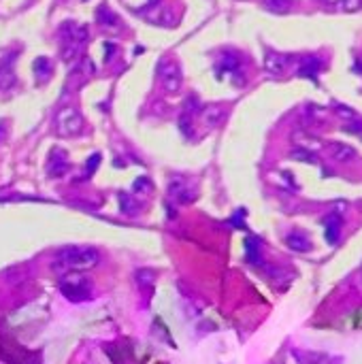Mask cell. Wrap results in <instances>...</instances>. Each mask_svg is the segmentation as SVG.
I'll return each mask as SVG.
<instances>
[{
	"instance_id": "obj_1",
	"label": "cell",
	"mask_w": 362,
	"mask_h": 364,
	"mask_svg": "<svg viewBox=\"0 0 362 364\" xmlns=\"http://www.w3.org/2000/svg\"><path fill=\"white\" fill-rule=\"evenodd\" d=\"M100 262V251L90 245H68L56 253V266L62 271H90Z\"/></svg>"
},
{
	"instance_id": "obj_2",
	"label": "cell",
	"mask_w": 362,
	"mask_h": 364,
	"mask_svg": "<svg viewBox=\"0 0 362 364\" xmlns=\"http://www.w3.org/2000/svg\"><path fill=\"white\" fill-rule=\"evenodd\" d=\"M56 128L62 137H75L83 128V117L77 109L64 107L62 111H58V115H56Z\"/></svg>"
},
{
	"instance_id": "obj_3",
	"label": "cell",
	"mask_w": 362,
	"mask_h": 364,
	"mask_svg": "<svg viewBox=\"0 0 362 364\" xmlns=\"http://www.w3.org/2000/svg\"><path fill=\"white\" fill-rule=\"evenodd\" d=\"M158 75H160V81L166 92H179L181 88V81H184V77H181V68L171 62V60H162L160 66H158Z\"/></svg>"
},
{
	"instance_id": "obj_4",
	"label": "cell",
	"mask_w": 362,
	"mask_h": 364,
	"mask_svg": "<svg viewBox=\"0 0 362 364\" xmlns=\"http://www.w3.org/2000/svg\"><path fill=\"white\" fill-rule=\"evenodd\" d=\"M290 56L286 54H279V51H269L267 58H264V70L269 72L271 77H281L283 72L288 70L290 66Z\"/></svg>"
},
{
	"instance_id": "obj_5",
	"label": "cell",
	"mask_w": 362,
	"mask_h": 364,
	"mask_svg": "<svg viewBox=\"0 0 362 364\" xmlns=\"http://www.w3.org/2000/svg\"><path fill=\"white\" fill-rule=\"evenodd\" d=\"M224 115H226V109L217 102H209V105L200 107V119H202V124L209 128H215L224 119Z\"/></svg>"
},
{
	"instance_id": "obj_6",
	"label": "cell",
	"mask_w": 362,
	"mask_h": 364,
	"mask_svg": "<svg viewBox=\"0 0 362 364\" xmlns=\"http://www.w3.org/2000/svg\"><path fill=\"white\" fill-rule=\"evenodd\" d=\"M324 68V62L320 58H316V56H309V58H305L303 60V64L298 66V75L300 77H307V79H311V81H318V72Z\"/></svg>"
},
{
	"instance_id": "obj_7",
	"label": "cell",
	"mask_w": 362,
	"mask_h": 364,
	"mask_svg": "<svg viewBox=\"0 0 362 364\" xmlns=\"http://www.w3.org/2000/svg\"><path fill=\"white\" fill-rule=\"evenodd\" d=\"M15 66H13V60L7 58L5 62H0V90H11L15 86Z\"/></svg>"
},
{
	"instance_id": "obj_8",
	"label": "cell",
	"mask_w": 362,
	"mask_h": 364,
	"mask_svg": "<svg viewBox=\"0 0 362 364\" xmlns=\"http://www.w3.org/2000/svg\"><path fill=\"white\" fill-rule=\"evenodd\" d=\"M77 277H66V279H62V283H60V290L68 296V298H72V300H77V298H86L88 294H90V290H81V285L75 281Z\"/></svg>"
},
{
	"instance_id": "obj_9",
	"label": "cell",
	"mask_w": 362,
	"mask_h": 364,
	"mask_svg": "<svg viewBox=\"0 0 362 364\" xmlns=\"http://www.w3.org/2000/svg\"><path fill=\"white\" fill-rule=\"evenodd\" d=\"M330 155L334 158L337 162H352L356 158V151H354V147H349V145L330 143Z\"/></svg>"
},
{
	"instance_id": "obj_10",
	"label": "cell",
	"mask_w": 362,
	"mask_h": 364,
	"mask_svg": "<svg viewBox=\"0 0 362 364\" xmlns=\"http://www.w3.org/2000/svg\"><path fill=\"white\" fill-rule=\"evenodd\" d=\"M32 70H34V77L39 79V81H45V79H49L51 77V62H49V58H45V56H39L32 62Z\"/></svg>"
},
{
	"instance_id": "obj_11",
	"label": "cell",
	"mask_w": 362,
	"mask_h": 364,
	"mask_svg": "<svg viewBox=\"0 0 362 364\" xmlns=\"http://www.w3.org/2000/svg\"><path fill=\"white\" fill-rule=\"evenodd\" d=\"M47 173L51 177H60L62 173H66V160H64V153H60V149H54L49 164H47Z\"/></svg>"
},
{
	"instance_id": "obj_12",
	"label": "cell",
	"mask_w": 362,
	"mask_h": 364,
	"mask_svg": "<svg viewBox=\"0 0 362 364\" xmlns=\"http://www.w3.org/2000/svg\"><path fill=\"white\" fill-rule=\"evenodd\" d=\"M262 7L275 15H288L292 11L294 3L292 0H262Z\"/></svg>"
},
{
	"instance_id": "obj_13",
	"label": "cell",
	"mask_w": 362,
	"mask_h": 364,
	"mask_svg": "<svg viewBox=\"0 0 362 364\" xmlns=\"http://www.w3.org/2000/svg\"><path fill=\"white\" fill-rule=\"evenodd\" d=\"M239 66H241V60H239L235 54H226V56L220 60V64H217V68L224 70V72H237Z\"/></svg>"
},
{
	"instance_id": "obj_14",
	"label": "cell",
	"mask_w": 362,
	"mask_h": 364,
	"mask_svg": "<svg viewBox=\"0 0 362 364\" xmlns=\"http://www.w3.org/2000/svg\"><path fill=\"white\" fill-rule=\"evenodd\" d=\"M156 23H160V26H175V17H173V11L171 9H160L158 11V17L153 19Z\"/></svg>"
},
{
	"instance_id": "obj_15",
	"label": "cell",
	"mask_w": 362,
	"mask_h": 364,
	"mask_svg": "<svg viewBox=\"0 0 362 364\" xmlns=\"http://www.w3.org/2000/svg\"><path fill=\"white\" fill-rule=\"evenodd\" d=\"M98 21L102 23V26H117V15L102 7V9L98 11Z\"/></svg>"
},
{
	"instance_id": "obj_16",
	"label": "cell",
	"mask_w": 362,
	"mask_h": 364,
	"mask_svg": "<svg viewBox=\"0 0 362 364\" xmlns=\"http://www.w3.org/2000/svg\"><path fill=\"white\" fill-rule=\"evenodd\" d=\"M341 9L345 13H356L362 9V0H341Z\"/></svg>"
},
{
	"instance_id": "obj_17",
	"label": "cell",
	"mask_w": 362,
	"mask_h": 364,
	"mask_svg": "<svg viewBox=\"0 0 362 364\" xmlns=\"http://www.w3.org/2000/svg\"><path fill=\"white\" fill-rule=\"evenodd\" d=\"M198 111L200 113V109H198V100H196V96H188V98L184 100V113H194Z\"/></svg>"
},
{
	"instance_id": "obj_18",
	"label": "cell",
	"mask_w": 362,
	"mask_h": 364,
	"mask_svg": "<svg viewBox=\"0 0 362 364\" xmlns=\"http://www.w3.org/2000/svg\"><path fill=\"white\" fill-rule=\"evenodd\" d=\"M334 111L339 113L341 117H345V121H352V119H356V117H358V113L354 111V109H349V107H341V105H337V107H334Z\"/></svg>"
},
{
	"instance_id": "obj_19",
	"label": "cell",
	"mask_w": 362,
	"mask_h": 364,
	"mask_svg": "<svg viewBox=\"0 0 362 364\" xmlns=\"http://www.w3.org/2000/svg\"><path fill=\"white\" fill-rule=\"evenodd\" d=\"M292 158H294V160H303V162H316V155L309 153L307 149H294Z\"/></svg>"
},
{
	"instance_id": "obj_20",
	"label": "cell",
	"mask_w": 362,
	"mask_h": 364,
	"mask_svg": "<svg viewBox=\"0 0 362 364\" xmlns=\"http://www.w3.org/2000/svg\"><path fill=\"white\" fill-rule=\"evenodd\" d=\"M105 49H107V54H105V62H109V60H111V56L115 54V45H113V43H105Z\"/></svg>"
},
{
	"instance_id": "obj_21",
	"label": "cell",
	"mask_w": 362,
	"mask_h": 364,
	"mask_svg": "<svg viewBox=\"0 0 362 364\" xmlns=\"http://www.w3.org/2000/svg\"><path fill=\"white\" fill-rule=\"evenodd\" d=\"M322 5H326V7H334V5H339L341 0H320Z\"/></svg>"
},
{
	"instance_id": "obj_22",
	"label": "cell",
	"mask_w": 362,
	"mask_h": 364,
	"mask_svg": "<svg viewBox=\"0 0 362 364\" xmlns=\"http://www.w3.org/2000/svg\"><path fill=\"white\" fill-rule=\"evenodd\" d=\"M354 70H356V72H362V62H356V64H354Z\"/></svg>"
},
{
	"instance_id": "obj_23",
	"label": "cell",
	"mask_w": 362,
	"mask_h": 364,
	"mask_svg": "<svg viewBox=\"0 0 362 364\" xmlns=\"http://www.w3.org/2000/svg\"><path fill=\"white\" fill-rule=\"evenodd\" d=\"M0 132H3V124H0Z\"/></svg>"
}]
</instances>
